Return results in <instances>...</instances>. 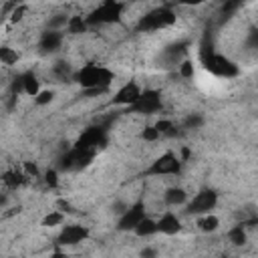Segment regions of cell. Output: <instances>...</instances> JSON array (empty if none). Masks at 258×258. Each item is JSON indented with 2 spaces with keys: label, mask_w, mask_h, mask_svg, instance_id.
I'll use <instances>...</instances> for the list:
<instances>
[{
  "label": "cell",
  "mask_w": 258,
  "mask_h": 258,
  "mask_svg": "<svg viewBox=\"0 0 258 258\" xmlns=\"http://www.w3.org/2000/svg\"><path fill=\"white\" fill-rule=\"evenodd\" d=\"M32 101H34L36 107H46V105L56 101V91L52 87L50 89H40V93L36 97H32Z\"/></svg>",
  "instance_id": "cell-6"
},
{
  "label": "cell",
  "mask_w": 258,
  "mask_h": 258,
  "mask_svg": "<svg viewBox=\"0 0 258 258\" xmlns=\"http://www.w3.org/2000/svg\"><path fill=\"white\" fill-rule=\"evenodd\" d=\"M179 6H183V8H200L202 4H206L208 0H175Z\"/></svg>",
  "instance_id": "cell-7"
},
{
  "label": "cell",
  "mask_w": 258,
  "mask_h": 258,
  "mask_svg": "<svg viewBox=\"0 0 258 258\" xmlns=\"http://www.w3.org/2000/svg\"><path fill=\"white\" fill-rule=\"evenodd\" d=\"M161 198H163V204H165L167 210H169V208H181V206H187L191 194H189V189H187L185 185H181V183L175 181V183H169V185L163 187Z\"/></svg>",
  "instance_id": "cell-1"
},
{
  "label": "cell",
  "mask_w": 258,
  "mask_h": 258,
  "mask_svg": "<svg viewBox=\"0 0 258 258\" xmlns=\"http://www.w3.org/2000/svg\"><path fill=\"white\" fill-rule=\"evenodd\" d=\"M89 238V228L87 226H79V224H64L56 236V242L58 244H81Z\"/></svg>",
  "instance_id": "cell-2"
},
{
  "label": "cell",
  "mask_w": 258,
  "mask_h": 258,
  "mask_svg": "<svg viewBox=\"0 0 258 258\" xmlns=\"http://www.w3.org/2000/svg\"><path fill=\"white\" fill-rule=\"evenodd\" d=\"M0 60H2V67L4 69H10V67H14L20 60V54H18L16 48H10L8 44H4L0 48Z\"/></svg>",
  "instance_id": "cell-5"
},
{
  "label": "cell",
  "mask_w": 258,
  "mask_h": 258,
  "mask_svg": "<svg viewBox=\"0 0 258 258\" xmlns=\"http://www.w3.org/2000/svg\"><path fill=\"white\" fill-rule=\"evenodd\" d=\"M196 228L202 234H216L220 230V218L212 212L200 214V216H196Z\"/></svg>",
  "instance_id": "cell-4"
},
{
  "label": "cell",
  "mask_w": 258,
  "mask_h": 258,
  "mask_svg": "<svg viewBox=\"0 0 258 258\" xmlns=\"http://www.w3.org/2000/svg\"><path fill=\"white\" fill-rule=\"evenodd\" d=\"M157 226H159V234L163 236H175L183 228L181 218L173 210H165L161 216H157Z\"/></svg>",
  "instance_id": "cell-3"
}]
</instances>
